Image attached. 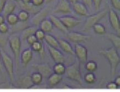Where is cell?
Wrapping results in <instances>:
<instances>
[{
    "label": "cell",
    "instance_id": "7a4b0ae2",
    "mask_svg": "<svg viewBox=\"0 0 120 92\" xmlns=\"http://www.w3.org/2000/svg\"><path fill=\"white\" fill-rule=\"evenodd\" d=\"M8 43L10 48L14 55L15 62L16 65V70H18L19 64L20 55H21L22 41L20 38V35L17 33L11 34L8 38Z\"/></svg>",
    "mask_w": 120,
    "mask_h": 92
},
{
    "label": "cell",
    "instance_id": "816d5d0a",
    "mask_svg": "<svg viewBox=\"0 0 120 92\" xmlns=\"http://www.w3.org/2000/svg\"><path fill=\"white\" fill-rule=\"evenodd\" d=\"M63 89H72L71 87H70V86L68 85H64V87L63 88Z\"/></svg>",
    "mask_w": 120,
    "mask_h": 92
},
{
    "label": "cell",
    "instance_id": "7402d4cb",
    "mask_svg": "<svg viewBox=\"0 0 120 92\" xmlns=\"http://www.w3.org/2000/svg\"><path fill=\"white\" fill-rule=\"evenodd\" d=\"M32 51L39 53L41 58H44L45 55V47L43 43L41 41L37 40L30 45Z\"/></svg>",
    "mask_w": 120,
    "mask_h": 92
},
{
    "label": "cell",
    "instance_id": "484cf974",
    "mask_svg": "<svg viewBox=\"0 0 120 92\" xmlns=\"http://www.w3.org/2000/svg\"><path fill=\"white\" fill-rule=\"evenodd\" d=\"M105 36L107 39H109L112 44H113V47H115L117 50H120V35L116 34L109 33L105 34Z\"/></svg>",
    "mask_w": 120,
    "mask_h": 92
},
{
    "label": "cell",
    "instance_id": "44dd1931",
    "mask_svg": "<svg viewBox=\"0 0 120 92\" xmlns=\"http://www.w3.org/2000/svg\"><path fill=\"white\" fill-rule=\"evenodd\" d=\"M19 6L21 7L22 10H25L27 11L29 13L34 14L37 12H38L41 8V7H37L34 6L31 2L28 3V4H24L21 1H19Z\"/></svg>",
    "mask_w": 120,
    "mask_h": 92
},
{
    "label": "cell",
    "instance_id": "60d3db41",
    "mask_svg": "<svg viewBox=\"0 0 120 92\" xmlns=\"http://www.w3.org/2000/svg\"><path fill=\"white\" fill-rule=\"evenodd\" d=\"M82 2L86 6L87 8H89L90 10H93L94 7L92 0H82Z\"/></svg>",
    "mask_w": 120,
    "mask_h": 92
},
{
    "label": "cell",
    "instance_id": "9c48e42d",
    "mask_svg": "<svg viewBox=\"0 0 120 92\" xmlns=\"http://www.w3.org/2000/svg\"><path fill=\"white\" fill-rule=\"evenodd\" d=\"M32 67L36 70L37 72L41 73L43 78H48V77L53 73V69L47 63L33 64Z\"/></svg>",
    "mask_w": 120,
    "mask_h": 92
},
{
    "label": "cell",
    "instance_id": "4dcf8cb0",
    "mask_svg": "<svg viewBox=\"0 0 120 92\" xmlns=\"http://www.w3.org/2000/svg\"><path fill=\"white\" fill-rule=\"evenodd\" d=\"M85 69L90 72H94L98 69V64L94 61H87L85 66Z\"/></svg>",
    "mask_w": 120,
    "mask_h": 92
},
{
    "label": "cell",
    "instance_id": "bcb514c9",
    "mask_svg": "<svg viewBox=\"0 0 120 92\" xmlns=\"http://www.w3.org/2000/svg\"><path fill=\"white\" fill-rule=\"evenodd\" d=\"M114 82L116 83L117 85H118V86H120V76H118L117 77L115 78Z\"/></svg>",
    "mask_w": 120,
    "mask_h": 92
},
{
    "label": "cell",
    "instance_id": "83f0119b",
    "mask_svg": "<svg viewBox=\"0 0 120 92\" xmlns=\"http://www.w3.org/2000/svg\"><path fill=\"white\" fill-rule=\"evenodd\" d=\"M52 69L53 73L63 76L65 73L66 67L64 63H56Z\"/></svg>",
    "mask_w": 120,
    "mask_h": 92
},
{
    "label": "cell",
    "instance_id": "d4e9b609",
    "mask_svg": "<svg viewBox=\"0 0 120 92\" xmlns=\"http://www.w3.org/2000/svg\"><path fill=\"white\" fill-rule=\"evenodd\" d=\"M63 80V77L61 75H59L56 73H53L50 75L47 78L48 84L49 86L54 87L59 84Z\"/></svg>",
    "mask_w": 120,
    "mask_h": 92
},
{
    "label": "cell",
    "instance_id": "3957f363",
    "mask_svg": "<svg viewBox=\"0 0 120 92\" xmlns=\"http://www.w3.org/2000/svg\"><path fill=\"white\" fill-rule=\"evenodd\" d=\"M79 61L76 59L71 65L66 67L65 76L67 78L77 82L80 84H82V79L80 72V65Z\"/></svg>",
    "mask_w": 120,
    "mask_h": 92
},
{
    "label": "cell",
    "instance_id": "277c9868",
    "mask_svg": "<svg viewBox=\"0 0 120 92\" xmlns=\"http://www.w3.org/2000/svg\"><path fill=\"white\" fill-rule=\"evenodd\" d=\"M108 11V9L105 8L101 11L98 12L96 13L87 16L83 26V31L87 32L90 30V29L91 28L94 24L98 23L102 18L106 16Z\"/></svg>",
    "mask_w": 120,
    "mask_h": 92
},
{
    "label": "cell",
    "instance_id": "52a82bcc",
    "mask_svg": "<svg viewBox=\"0 0 120 92\" xmlns=\"http://www.w3.org/2000/svg\"><path fill=\"white\" fill-rule=\"evenodd\" d=\"M68 38L75 44H81L91 39V36L77 32H70L68 33Z\"/></svg>",
    "mask_w": 120,
    "mask_h": 92
},
{
    "label": "cell",
    "instance_id": "8d00e7d4",
    "mask_svg": "<svg viewBox=\"0 0 120 92\" xmlns=\"http://www.w3.org/2000/svg\"><path fill=\"white\" fill-rule=\"evenodd\" d=\"M9 30H10V26L7 23L4 22L0 24V33H9Z\"/></svg>",
    "mask_w": 120,
    "mask_h": 92
},
{
    "label": "cell",
    "instance_id": "d6a6232c",
    "mask_svg": "<svg viewBox=\"0 0 120 92\" xmlns=\"http://www.w3.org/2000/svg\"><path fill=\"white\" fill-rule=\"evenodd\" d=\"M17 16L19 21H21V22H27L30 18V14L26 11L22 10L18 12Z\"/></svg>",
    "mask_w": 120,
    "mask_h": 92
},
{
    "label": "cell",
    "instance_id": "f6af8a7d",
    "mask_svg": "<svg viewBox=\"0 0 120 92\" xmlns=\"http://www.w3.org/2000/svg\"><path fill=\"white\" fill-rule=\"evenodd\" d=\"M7 0H0V14L2 13Z\"/></svg>",
    "mask_w": 120,
    "mask_h": 92
},
{
    "label": "cell",
    "instance_id": "7c38bea8",
    "mask_svg": "<svg viewBox=\"0 0 120 92\" xmlns=\"http://www.w3.org/2000/svg\"><path fill=\"white\" fill-rule=\"evenodd\" d=\"M48 50L50 56L55 64L56 63H64L65 62V57L63 53L58 50L57 48L52 47L47 45Z\"/></svg>",
    "mask_w": 120,
    "mask_h": 92
},
{
    "label": "cell",
    "instance_id": "30bf717a",
    "mask_svg": "<svg viewBox=\"0 0 120 92\" xmlns=\"http://www.w3.org/2000/svg\"><path fill=\"white\" fill-rule=\"evenodd\" d=\"M75 55L80 62L85 64L87 61V49L81 44H76L75 45Z\"/></svg>",
    "mask_w": 120,
    "mask_h": 92
},
{
    "label": "cell",
    "instance_id": "4fadbf2b",
    "mask_svg": "<svg viewBox=\"0 0 120 92\" xmlns=\"http://www.w3.org/2000/svg\"><path fill=\"white\" fill-rule=\"evenodd\" d=\"M67 29H70L79 25L81 23L80 19L71 16H64L59 17Z\"/></svg>",
    "mask_w": 120,
    "mask_h": 92
},
{
    "label": "cell",
    "instance_id": "e575fe53",
    "mask_svg": "<svg viewBox=\"0 0 120 92\" xmlns=\"http://www.w3.org/2000/svg\"><path fill=\"white\" fill-rule=\"evenodd\" d=\"M10 34H1L0 33V47L1 49L4 48L7 45L8 42V38Z\"/></svg>",
    "mask_w": 120,
    "mask_h": 92
},
{
    "label": "cell",
    "instance_id": "4316f807",
    "mask_svg": "<svg viewBox=\"0 0 120 92\" xmlns=\"http://www.w3.org/2000/svg\"><path fill=\"white\" fill-rule=\"evenodd\" d=\"M44 40L47 43V45L55 47V48L58 49L59 47L58 39H56V38L53 35L49 34H45Z\"/></svg>",
    "mask_w": 120,
    "mask_h": 92
},
{
    "label": "cell",
    "instance_id": "603a6c76",
    "mask_svg": "<svg viewBox=\"0 0 120 92\" xmlns=\"http://www.w3.org/2000/svg\"><path fill=\"white\" fill-rule=\"evenodd\" d=\"M39 27L45 33H49L53 31L54 26L49 18H45L40 23Z\"/></svg>",
    "mask_w": 120,
    "mask_h": 92
},
{
    "label": "cell",
    "instance_id": "ab89813d",
    "mask_svg": "<svg viewBox=\"0 0 120 92\" xmlns=\"http://www.w3.org/2000/svg\"><path fill=\"white\" fill-rule=\"evenodd\" d=\"M93 1V7L96 11H98L100 7L102 0H92Z\"/></svg>",
    "mask_w": 120,
    "mask_h": 92
},
{
    "label": "cell",
    "instance_id": "74e56055",
    "mask_svg": "<svg viewBox=\"0 0 120 92\" xmlns=\"http://www.w3.org/2000/svg\"><path fill=\"white\" fill-rule=\"evenodd\" d=\"M37 40H38L36 38V36H35L34 34L30 35L29 36H28V37L27 38V39H26V41H27V44H29L30 46L32 45L34 42H35Z\"/></svg>",
    "mask_w": 120,
    "mask_h": 92
},
{
    "label": "cell",
    "instance_id": "cb8c5ba5",
    "mask_svg": "<svg viewBox=\"0 0 120 92\" xmlns=\"http://www.w3.org/2000/svg\"><path fill=\"white\" fill-rule=\"evenodd\" d=\"M38 29L37 27L34 26L32 25H30L28 27L23 30L21 33V34L20 35V38H21V40L22 41H26V39L28 36L30 35L34 34L35 32H36V30Z\"/></svg>",
    "mask_w": 120,
    "mask_h": 92
},
{
    "label": "cell",
    "instance_id": "5bb4252c",
    "mask_svg": "<svg viewBox=\"0 0 120 92\" xmlns=\"http://www.w3.org/2000/svg\"><path fill=\"white\" fill-rule=\"evenodd\" d=\"M72 9L74 12L79 16L87 17L90 15L86 6L80 1L72 4Z\"/></svg>",
    "mask_w": 120,
    "mask_h": 92
},
{
    "label": "cell",
    "instance_id": "7dc6e473",
    "mask_svg": "<svg viewBox=\"0 0 120 92\" xmlns=\"http://www.w3.org/2000/svg\"><path fill=\"white\" fill-rule=\"evenodd\" d=\"M4 22H5V18L2 14H0V24Z\"/></svg>",
    "mask_w": 120,
    "mask_h": 92
},
{
    "label": "cell",
    "instance_id": "f907efd6",
    "mask_svg": "<svg viewBox=\"0 0 120 92\" xmlns=\"http://www.w3.org/2000/svg\"><path fill=\"white\" fill-rule=\"evenodd\" d=\"M44 4H49V3L51 2L53 0H44Z\"/></svg>",
    "mask_w": 120,
    "mask_h": 92
},
{
    "label": "cell",
    "instance_id": "836d02e7",
    "mask_svg": "<svg viewBox=\"0 0 120 92\" xmlns=\"http://www.w3.org/2000/svg\"><path fill=\"white\" fill-rule=\"evenodd\" d=\"M84 81L87 84H93L96 82V78L94 72H87L85 74L84 77Z\"/></svg>",
    "mask_w": 120,
    "mask_h": 92
},
{
    "label": "cell",
    "instance_id": "f1b7e54d",
    "mask_svg": "<svg viewBox=\"0 0 120 92\" xmlns=\"http://www.w3.org/2000/svg\"><path fill=\"white\" fill-rule=\"evenodd\" d=\"M30 77V79H31L32 82L33 84V85L41 84V83H42L43 79V77L42 75L40 73L38 72L33 73Z\"/></svg>",
    "mask_w": 120,
    "mask_h": 92
},
{
    "label": "cell",
    "instance_id": "7bdbcfd3",
    "mask_svg": "<svg viewBox=\"0 0 120 92\" xmlns=\"http://www.w3.org/2000/svg\"><path fill=\"white\" fill-rule=\"evenodd\" d=\"M31 3L37 7H41L44 4V0H31Z\"/></svg>",
    "mask_w": 120,
    "mask_h": 92
},
{
    "label": "cell",
    "instance_id": "6da1fadb",
    "mask_svg": "<svg viewBox=\"0 0 120 92\" xmlns=\"http://www.w3.org/2000/svg\"><path fill=\"white\" fill-rule=\"evenodd\" d=\"M98 53L105 57L109 61L110 65L111 74V76L113 77L116 74L117 68L120 62V57L118 50L112 46L109 49L99 50Z\"/></svg>",
    "mask_w": 120,
    "mask_h": 92
},
{
    "label": "cell",
    "instance_id": "5b68a950",
    "mask_svg": "<svg viewBox=\"0 0 120 92\" xmlns=\"http://www.w3.org/2000/svg\"><path fill=\"white\" fill-rule=\"evenodd\" d=\"M1 55L3 66L8 74L10 81L12 82L15 78L13 61L12 58L2 49H1Z\"/></svg>",
    "mask_w": 120,
    "mask_h": 92
},
{
    "label": "cell",
    "instance_id": "b9f144b4",
    "mask_svg": "<svg viewBox=\"0 0 120 92\" xmlns=\"http://www.w3.org/2000/svg\"><path fill=\"white\" fill-rule=\"evenodd\" d=\"M110 1L113 8L117 10H120V0H110Z\"/></svg>",
    "mask_w": 120,
    "mask_h": 92
},
{
    "label": "cell",
    "instance_id": "f546056e",
    "mask_svg": "<svg viewBox=\"0 0 120 92\" xmlns=\"http://www.w3.org/2000/svg\"><path fill=\"white\" fill-rule=\"evenodd\" d=\"M93 28L94 31L96 34L98 35H105L106 34L105 27L102 24L98 23L94 24L92 27Z\"/></svg>",
    "mask_w": 120,
    "mask_h": 92
},
{
    "label": "cell",
    "instance_id": "9a60e30c",
    "mask_svg": "<svg viewBox=\"0 0 120 92\" xmlns=\"http://www.w3.org/2000/svg\"><path fill=\"white\" fill-rule=\"evenodd\" d=\"M49 19L50 20L54 27L64 33H68V29H67L62 21L58 17L55 16L54 14L49 15Z\"/></svg>",
    "mask_w": 120,
    "mask_h": 92
},
{
    "label": "cell",
    "instance_id": "8fae6325",
    "mask_svg": "<svg viewBox=\"0 0 120 92\" xmlns=\"http://www.w3.org/2000/svg\"><path fill=\"white\" fill-rule=\"evenodd\" d=\"M109 17L110 23L112 28L118 35H120V23L118 16L116 12L112 8L109 9Z\"/></svg>",
    "mask_w": 120,
    "mask_h": 92
},
{
    "label": "cell",
    "instance_id": "f5cc1de1",
    "mask_svg": "<svg viewBox=\"0 0 120 92\" xmlns=\"http://www.w3.org/2000/svg\"><path fill=\"white\" fill-rule=\"evenodd\" d=\"M14 1H16V2H19V1H21V0H14Z\"/></svg>",
    "mask_w": 120,
    "mask_h": 92
},
{
    "label": "cell",
    "instance_id": "ee69618b",
    "mask_svg": "<svg viewBox=\"0 0 120 92\" xmlns=\"http://www.w3.org/2000/svg\"><path fill=\"white\" fill-rule=\"evenodd\" d=\"M4 66L2 65V55H1V49H0V73L2 76H4Z\"/></svg>",
    "mask_w": 120,
    "mask_h": 92
},
{
    "label": "cell",
    "instance_id": "1f68e13d",
    "mask_svg": "<svg viewBox=\"0 0 120 92\" xmlns=\"http://www.w3.org/2000/svg\"><path fill=\"white\" fill-rule=\"evenodd\" d=\"M6 19L9 25H13L19 22L17 14L13 13L8 14L6 17Z\"/></svg>",
    "mask_w": 120,
    "mask_h": 92
},
{
    "label": "cell",
    "instance_id": "d6986e66",
    "mask_svg": "<svg viewBox=\"0 0 120 92\" xmlns=\"http://www.w3.org/2000/svg\"><path fill=\"white\" fill-rule=\"evenodd\" d=\"M58 42H59V47L65 53L71 55H75L74 50L73 47H72L71 44L69 43L68 41L65 39H61V38L58 39Z\"/></svg>",
    "mask_w": 120,
    "mask_h": 92
},
{
    "label": "cell",
    "instance_id": "ac0fdd59",
    "mask_svg": "<svg viewBox=\"0 0 120 92\" xmlns=\"http://www.w3.org/2000/svg\"><path fill=\"white\" fill-rule=\"evenodd\" d=\"M30 25V24L28 21L27 22H21L19 21L17 23L13 25H10V30H9V34L17 33L18 32H22L23 30Z\"/></svg>",
    "mask_w": 120,
    "mask_h": 92
},
{
    "label": "cell",
    "instance_id": "8992f818",
    "mask_svg": "<svg viewBox=\"0 0 120 92\" xmlns=\"http://www.w3.org/2000/svg\"><path fill=\"white\" fill-rule=\"evenodd\" d=\"M51 11V8L49 6L41 7V8L38 12L34 14L31 19H30V25L39 27V25L41 21L45 18L47 16H49V13Z\"/></svg>",
    "mask_w": 120,
    "mask_h": 92
},
{
    "label": "cell",
    "instance_id": "c3c4849f",
    "mask_svg": "<svg viewBox=\"0 0 120 92\" xmlns=\"http://www.w3.org/2000/svg\"><path fill=\"white\" fill-rule=\"evenodd\" d=\"M68 1H69V2L70 3V4H74V3H75L76 2H79V1H80V0H68Z\"/></svg>",
    "mask_w": 120,
    "mask_h": 92
},
{
    "label": "cell",
    "instance_id": "ba28073f",
    "mask_svg": "<svg viewBox=\"0 0 120 92\" xmlns=\"http://www.w3.org/2000/svg\"><path fill=\"white\" fill-rule=\"evenodd\" d=\"M73 11L71 4L68 0H59L53 10L54 13L68 14L71 13Z\"/></svg>",
    "mask_w": 120,
    "mask_h": 92
},
{
    "label": "cell",
    "instance_id": "681fc988",
    "mask_svg": "<svg viewBox=\"0 0 120 92\" xmlns=\"http://www.w3.org/2000/svg\"><path fill=\"white\" fill-rule=\"evenodd\" d=\"M21 2L24 4H28V3L31 2V0H21Z\"/></svg>",
    "mask_w": 120,
    "mask_h": 92
},
{
    "label": "cell",
    "instance_id": "ffe728a7",
    "mask_svg": "<svg viewBox=\"0 0 120 92\" xmlns=\"http://www.w3.org/2000/svg\"><path fill=\"white\" fill-rule=\"evenodd\" d=\"M18 87L21 88L30 89L33 84L32 83L30 77L28 76H22L20 77L17 81Z\"/></svg>",
    "mask_w": 120,
    "mask_h": 92
},
{
    "label": "cell",
    "instance_id": "2e32d148",
    "mask_svg": "<svg viewBox=\"0 0 120 92\" xmlns=\"http://www.w3.org/2000/svg\"><path fill=\"white\" fill-rule=\"evenodd\" d=\"M33 58V51L31 48H27L22 52L20 55V60L24 67L28 65Z\"/></svg>",
    "mask_w": 120,
    "mask_h": 92
},
{
    "label": "cell",
    "instance_id": "e0dca14e",
    "mask_svg": "<svg viewBox=\"0 0 120 92\" xmlns=\"http://www.w3.org/2000/svg\"><path fill=\"white\" fill-rule=\"evenodd\" d=\"M17 7V4L14 0H7L4 10L2 11V14L6 18V17L10 14L13 13Z\"/></svg>",
    "mask_w": 120,
    "mask_h": 92
},
{
    "label": "cell",
    "instance_id": "d590c367",
    "mask_svg": "<svg viewBox=\"0 0 120 92\" xmlns=\"http://www.w3.org/2000/svg\"><path fill=\"white\" fill-rule=\"evenodd\" d=\"M45 34H46L45 32H44L42 30H41L39 28H38L34 33L35 36H36V37L38 40L41 41L44 40Z\"/></svg>",
    "mask_w": 120,
    "mask_h": 92
},
{
    "label": "cell",
    "instance_id": "f35d334b",
    "mask_svg": "<svg viewBox=\"0 0 120 92\" xmlns=\"http://www.w3.org/2000/svg\"><path fill=\"white\" fill-rule=\"evenodd\" d=\"M119 86L117 85L114 81L113 82H110L107 84L106 85V88L110 90H116L118 89L119 88Z\"/></svg>",
    "mask_w": 120,
    "mask_h": 92
}]
</instances>
